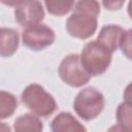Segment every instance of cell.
Masks as SVG:
<instances>
[{
  "mask_svg": "<svg viewBox=\"0 0 132 132\" xmlns=\"http://www.w3.org/2000/svg\"><path fill=\"white\" fill-rule=\"evenodd\" d=\"M100 13L98 0H78L66 22V30L72 37L88 39L97 30V16Z\"/></svg>",
  "mask_w": 132,
  "mask_h": 132,
  "instance_id": "obj_1",
  "label": "cell"
},
{
  "mask_svg": "<svg viewBox=\"0 0 132 132\" xmlns=\"http://www.w3.org/2000/svg\"><path fill=\"white\" fill-rule=\"evenodd\" d=\"M111 55L112 53L96 39L85 44L79 57L87 72L90 75L97 76L107 70L111 63Z\"/></svg>",
  "mask_w": 132,
  "mask_h": 132,
  "instance_id": "obj_2",
  "label": "cell"
},
{
  "mask_svg": "<svg viewBox=\"0 0 132 132\" xmlns=\"http://www.w3.org/2000/svg\"><path fill=\"white\" fill-rule=\"evenodd\" d=\"M22 102L36 116L46 118L57 108L55 98L38 84H31L22 93Z\"/></svg>",
  "mask_w": 132,
  "mask_h": 132,
  "instance_id": "obj_3",
  "label": "cell"
},
{
  "mask_svg": "<svg viewBox=\"0 0 132 132\" xmlns=\"http://www.w3.org/2000/svg\"><path fill=\"white\" fill-rule=\"evenodd\" d=\"M104 105L105 99L103 94L94 87H88L79 91L73 102L76 114L85 121L97 118L102 112Z\"/></svg>",
  "mask_w": 132,
  "mask_h": 132,
  "instance_id": "obj_4",
  "label": "cell"
},
{
  "mask_svg": "<svg viewBox=\"0 0 132 132\" xmlns=\"http://www.w3.org/2000/svg\"><path fill=\"white\" fill-rule=\"evenodd\" d=\"M58 71L61 79L73 88L85 86L91 78V75L84 68L80 57L77 54H70L64 57L59 65Z\"/></svg>",
  "mask_w": 132,
  "mask_h": 132,
  "instance_id": "obj_5",
  "label": "cell"
},
{
  "mask_svg": "<svg viewBox=\"0 0 132 132\" xmlns=\"http://www.w3.org/2000/svg\"><path fill=\"white\" fill-rule=\"evenodd\" d=\"M23 44L32 51H41L53 44L55 32L44 24L27 26L22 33Z\"/></svg>",
  "mask_w": 132,
  "mask_h": 132,
  "instance_id": "obj_6",
  "label": "cell"
},
{
  "mask_svg": "<svg viewBox=\"0 0 132 132\" xmlns=\"http://www.w3.org/2000/svg\"><path fill=\"white\" fill-rule=\"evenodd\" d=\"M14 18L23 27L39 24L44 18V10L39 0H23L14 9Z\"/></svg>",
  "mask_w": 132,
  "mask_h": 132,
  "instance_id": "obj_7",
  "label": "cell"
},
{
  "mask_svg": "<svg viewBox=\"0 0 132 132\" xmlns=\"http://www.w3.org/2000/svg\"><path fill=\"white\" fill-rule=\"evenodd\" d=\"M124 32L125 30L118 25H106L101 28L97 40L113 53L118 50Z\"/></svg>",
  "mask_w": 132,
  "mask_h": 132,
  "instance_id": "obj_8",
  "label": "cell"
},
{
  "mask_svg": "<svg viewBox=\"0 0 132 132\" xmlns=\"http://www.w3.org/2000/svg\"><path fill=\"white\" fill-rule=\"evenodd\" d=\"M51 129L54 132H72V131H86V128L70 113L66 111L60 112L56 116L52 123Z\"/></svg>",
  "mask_w": 132,
  "mask_h": 132,
  "instance_id": "obj_9",
  "label": "cell"
},
{
  "mask_svg": "<svg viewBox=\"0 0 132 132\" xmlns=\"http://www.w3.org/2000/svg\"><path fill=\"white\" fill-rule=\"evenodd\" d=\"M19 33L11 28H0V56L7 58L12 56L19 47Z\"/></svg>",
  "mask_w": 132,
  "mask_h": 132,
  "instance_id": "obj_10",
  "label": "cell"
},
{
  "mask_svg": "<svg viewBox=\"0 0 132 132\" xmlns=\"http://www.w3.org/2000/svg\"><path fill=\"white\" fill-rule=\"evenodd\" d=\"M13 129L14 131L18 132L41 131L43 129V125L38 117L31 113H25L15 119L13 124Z\"/></svg>",
  "mask_w": 132,
  "mask_h": 132,
  "instance_id": "obj_11",
  "label": "cell"
},
{
  "mask_svg": "<svg viewBox=\"0 0 132 132\" xmlns=\"http://www.w3.org/2000/svg\"><path fill=\"white\" fill-rule=\"evenodd\" d=\"M18 107L15 96L6 91H0V120L11 117Z\"/></svg>",
  "mask_w": 132,
  "mask_h": 132,
  "instance_id": "obj_12",
  "label": "cell"
},
{
  "mask_svg": "<svg viewBox=\"0 0 132 132\" xmlns=\"http://www.w3.org/2000/svg\"><path fill=\"white\" fill-rule=\"evenodd\" d=\"M48 13L62 16L68 13L74 6V0H44Z\"/></svg>",
  "mask_w": 132,
  "mask_h": 132,
  "instance_id": "obj_13",
  "label": "cell"
},
{
  "mask_svg": "<svg viewBox=\"0 0 132 132\" xmlns=\"http://www.w3.org/2000/svg\"><path fill=\"white\" fill-rule=\"evenodd\" d=\"M117 121L123 130L131 129V103L130 100L122 102L117 109Z\"/></svg>",
  "mask_w": 132,
  "mask_h": 132,
  "instance_id": "obj_14",
  "label": "cell"
},
{
  "mask_svg": "<svg viewBox=\"0 0 132 132\" xmlns=\"http://www.w3.org/2000/svg\"><path fill=\"white\" fill-rule=\"evenodd\" d=\"M131 30H125L119 44V47L122 50L123 54H125L128 59H131Z\"/></svg>",
  "mask_w": 132,
  "mask_h": 132,
  "instance_id": "obj_15",
  "label": "cell"
},
{
  "mask_svg": "<svg viewBox=\"0 0 132 132\" xmlns=\"http://www.w3.org/2000/svg\"><path fill=\"white\" fill-rule=\"evenodd\" d=\"M126 0H102L103 6L108 10H118L122 8Z\"/></svg>",
  "mask_w": 132,
  "mask_h": 132,
  "instance_id": "obj_16",
  "label": "cell"
},
{
  "mask_svg": "<svg viewBox=\"0 0 132 132\" xmlns=\"http://www.w3.org/2000/svg\"><path fill=\"white\" fill-rule=\"evenodd\" d=\"M23 0H0L1 3L7 6H18Z\"/></svg>",
  "mask_w": 132,
  "mask_h": 132,
  "instance_id": "obj_17",
  "label": "cell"
},
{
  "mask_svg": "<svg viewBox=\"0 0 132 132\" xmlns=\"http://www.w3.org/2000/svg\"><path fill=\"white\" fill-rule=\"evenodd\" d=\"M0 131H10V128L5 123H0Z\"/></svg>",
  "mask_w": 132,
  "mask_h": 132,
  "instance_id": "obj_18",
  "label": "cell"
}]
</instances>
